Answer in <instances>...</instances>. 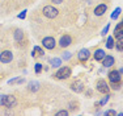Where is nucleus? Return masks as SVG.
Returning <instances> with one entry per match:
<instances>
[{"mask_svg":"<svg viewBox=\"0 0 123 116\" xmlns=\"http://www.w3.org/2000/svg\"><path fill=\"white\" fill-rule=\"evenodd\" d=\"M121 12H122V9H121L119 7L115 8V9H114V12L111 13V19H113V20H117V19H118V16L121 15Z\"/></svg>","mask_w":123,"mask_h":116,"instance_id":"19","label":"nucleus"},{"mask_svg":"<svg viewBox=\"0 0 123 116\" xmlns=\"http://www.w3.org/2000/svg\"><path fill=\"white\" fill-rule=\"evenodd\" d=\"M17 104V99L13 95H0V106L7 107V108H13Z\"/></svg>","mask_w":123,"mask_h":116,"instance_id":"1","label":"nucleus"},{"mask_svg":"<svg viewBox=\"0 0 123 116\" xmlns=\"http://www.w3.org/2000/svg\"><path fill=\"white\" fill-rule=\"evenodd\" d=\"M105 12H107V5L106 4H98L94 8V15L96 16H102L105 15Z\"/></svg>","mask_w":123,"mask_h":116,"instance_id":"11","label":"nucleus"},{"mask_svg":"<svg viewBox=\"0 0 123 116\" xmlns=\"http://www.w3.org/2000/svg\"><path fill=\"white\" fill-rule=\"evenodd\" d=\"M34 71H36L37 74H39L41 71H42V63H36V66H34Z\"/></svg>","mask_w":123,"mask_h":116,"instance_id":"24","label":"nucleus"},{"mask_svg":"<svg viewBox=\"0 0 123 116\" xmlns=\"http://www.w3.org/2000/svg\"><path fill=\"white\" fill-rule=\"evenodd\" d=\"M105 45H106L107 49H113L114 47V38L113 37H107V41H106Z\"/></svg>","mask_w":123,"mask_h":116,"instance_id":"20","label":"nucleus"},{"mask_svg":"<svg viewBox=\"0 0 123 116\" xmlns=\"http://www.w3.org/2000/svg\"><path fill=\"white\" fill-rule=\"evenodd\" d=\"M28 88H29V91H31V93H37V91L39 90V82H37V81L29 82Z\"/></svg>","mask_w":123,"mask_h":116,"instance_id":"13","label":"nucleus"},{"mask_svg":"<svg viewBox=\"0 0 123 116\" xmlns=\"http://www.w3.org/2000/svg\"><path fill=\"white\" fill-rule=\"evenodd\" d=\"M25 17H26V11L21 12V13L18 15V19H25Z\"/></svg>","mask_w":123,"mask_h":116,"instance_id":"29","label":"nucleus"},{"mask_svg":"<svg viewBox=\"0 0 123 116\" xmlns=\"http://www.w3.org/2000/svg\"><path fill=\"white\" fill-rule=\"evenodd\" d=\"M72 71H71V67L68 66H63V67H59L58 71L55 73V78L56 79H68L69 77H71Z\"/></svg>","mask_w":123,"mask_h":116,"instance_id":"2","label":"nucleus"},{"mask_svg":"<svg viewBox=\"0 0 123 116\" xmlns=\"http://www.w3.org/2000/svg\"><path fill=\"white\" fill-rule=\"evenodd\" d=\"M55 45H56V41H55L54 37H45L42 40V46L47 50L55 49Z\"/></svg>","mask_w":123,"mask_h":116,"instance_id":"5","label":"nucleus"},{"mask_svg":"<svg viewBox=\"0 0 123 116\" xmlns=\"http://www.w3.org/2000/svg\"><path fill=\"white\" fill-rule=\"evenodd\" d=\"M109 28H110V24H109V23H107V25H106V26H105V28H104V29H102V32H101V34H102V36H106V34H107V32H109Z\"/></svg>","mask_w":123,"mask_h":116,"instance_id":"25","label":"nucleus"},{"mask_svg":"<svg viewBox=\"0 0 123 116\" xmlns=\"http://www.w3.org/2000/svg\"><path fill=\"white\" fill-rule=\"evenodd\" d=\"M96 88H97L98 93L105 94V95L110 93V86L107 85V82L104 81V79H99V81H97V83H96Z\"/></svg>","mask_w":123,"mask_h":116,"instance_id":"4","label":"nucleus"},{"mask_svg":"<svg viewBox=\"0 0 123 116\" xmlns=\"http://www.w3.org/2000/svg\"><path fill=\"white\" fill-rule=\"evenodd\" d=\"M89 57H90V52L86 49V47L79 50V53H77V59H79L80 62H86L88 59H89Z\"/></svg>","mask_w":123,"mask_h":116,"instance_id":"8","label":"nucleus"},{"mask_svg":"<svg viewBox=\"0 0 123 116\" xmlns=\"http://www.w3.org/2000/svg\"><path fill=\"white\" fill-rule=\"evenodd\" d=\"M51 3H54V4H60V3H63V0H51Z\"/></svg>","mask_w":123,"mask_h":116,"instance_id":"30","label":"nucleus"},{"mask_svg":"<svg viewBox=\"0 0 123 116\" xmlns=\"http://www.w3.org/2000/svg\"><path fill=\"white\" fill-rule=\"evenodd\" d=\"M121 82L119 83H111V88H113V90H119V88H121Z\"/></svg>","mask_w":123,"mask_h":116,"instance_id":"26","label":"nucleus"},{"mask_svg":"<svg viewBox=\"0 0 123 116\" xmlns=\"http://www.w3.org/2000/svg\"><path fill=\"white\" fill-rule=\"evenodd\" d=\"M72 44V37L69 34H64V36H62L60 37V40H59V46L60 47H68L69 45Z\"/></svg>","mask_w":123,"mask_h":116,"instance_id":"9","label":"nucleus"},{"mask_svg":"<svg viewBox=\"0 0 123 116\" xmlns=\"http://www.w3.org/2000/svg\"><path fill=\"white\" fill-rule=\"evenodd\" d=\"M105 115H111V116H117L118 114H117V112L114 111V109H109V111H106V112H105Z\"/></svg>","mask_w":123,"mask_h":116,"instance_id":"27","label":"nucleus"},{"mask_svg":"<svg viewBox=\"0 0 123 116\" xmlns=\"http://www.w3.org/2000/svg\"><path fill=\"white\" fill-rule=\"evenodd\" d=\"M42 12L47 19H55V17L59 15V11H58L55 7H52V5H46V7H43Z\"/></svg>","mask_w":123,"mask_h":116,"instance_id":"3","label":"nucleus"},{"mask_svg":"<svg viewBox=\"0 0 123 116\" xmlns=\"http://www.w3.org/2000/svg\"><path fill=\"white\" fill-rule=\"evenodd\" d=\"M107 78H109L110 83H119L121 82V73L119 70H111L109 74H107Z\"/></svg>","mask_w":123,"mask_h":116,"instance_id":"7","label":"nucleus"},{"mask_svg":"<svg viewBox=\"0 0 123 116\" xmlns=\"http://www.w3.org/2000/svg\"><path fill=\"white\" fill-rule=\"evenodd\" d=\"M71 57H72V53H69V52H64L63 54H62V59H64V61L71 59Z\"/></svg>","mask_w":123,"mask_h":116,"instance_id":"22","label":"nucleus"},{"mask_svg":"<svg viewBox=\"0 0 123 116\" xmlns=\"http://www.w3.org/2000/svg\"><path fill=\"white\" fill-rule=\"evenodd\" d=\"M115 63V59H114L113 55H105L104 59H102V66L104 67H111Z\"/></svg>","mask_w":123,"mask_h":116,"instance_id":"10","label":"nucleus"},{"mask_svg":"<svg viewBox=\"0 0 123 116\" xmlns=\"http://www.w3.org/2000/svg\"><path fill=\"white\" fill-rule=\"evenodd\" d=\"M43 54H45V52H43L42 47H39V46H34L33 52H31V55H33V57H42Z\"/></svg>","mask_w":123,"mask_h":116,"instance_id":"16","label":"nucleus"},{"mask_svg":"<svg viewBox=\"0 0 123 116\" xmlns=\"http://www.w3.org/2000/svg\"><path fill=\"white\" fill-rule=\"evenodd\" d=\"M119 73H122V74H123V69H121V70H119Z\"/></svg>","mask_w":123,"mask_h":116,"instance_id":"31","label":"nucleus"},{"mask_svg":"<svg viewBox=\"0 0 123 116\" xmlns=\"http://www.w3.org/2000/svg\"><path fill=\"white\" fill-rule=\"evenodd\" d=\"M105 55H106V54H105V50H102V49H97V50L94 52V54H93V57H94L96 61H102Z\"/></svg>","mask_w":123,"mask_h":116,"instance_id":"14","label":"nucleus"},{"mask_svg":"<svg viewBox=\"0 0 123 116\" xmlns=\"http://www.w3.org/2000/svg\"><path fill=\"white\" fill-rule=\"evenodd\" d=\"M109 99H110V95H109V94H106V96H105L104 99H102L101 102L98 103V104H96V106H105L107 102H109Z\"/></svg>","mask_w":123,"mask_h":116,"instance_id":"23","label":"nucleus"},{"mask_svg":"<svg viewBox=\"0 0 123 116\" xmlns=\"http://www.w3.org/2000/svg\"><path fill=\"white\" fill-rule=\"evenodd\" d=\"M71 90L79 94V93H81V91L84 90V85H83L80 81H75V82L71 85Z\"/></svg>","mask_w":123,"mask_h":116,"instance_id":"12","label":"nucleus"},{"mask_svg":"<svg viewBox=\"0 0 123 116\" xmlns=\"http://www.w3.org/2000/svg\"><path fill=\"white\" fill-rule=\"evenodd\" d=\"M12 59H13V54L9 50H4V52L0 53V62L1 63H9V62H12Z\"/></svg>","mask_w":123,"mask_h":116,"instance_id":"6","label":"nucleus"},{"mask_svg":"<svg viewBox=\"0 0 123 116\" xmlns=\"http://www.w3.org/2000/svg\"><path fill=\"white\" fill-rule=\"evenodd\" d=\"M114 37H115L117 40H123V28L114 31Z\"/></svg>","mask_w":123,"mask_h":116,"instance_id":"18","label":"nucleus"},{"mask_svg":"<svg viewBox=\"0 0 123 116\" xmlns=\"http://www.w3.org/2000/svg\"><path fill=\"white\" fill-rule=\"evenodd\" d=\"M50 65H51V67H60L62 65V59L60 58H51L50 59Z\"/></svg>","mask_w":123,"mask_h":116,"instance_id":"17","label":"nucleus"},{"mask_svg":"<svg viewBox=\"0 0 123 116\" xmlns=\"http://www.w3.org/2000/svg\"><path fill=\"white\" fill-rule=\"evenodd\" d=\"M118 52H123V40H118V42H117V45H114Z\"/></svg>","mask_w":123,"mask_h":116,"instance_id":"21","label":"nucleus"},{"mask_svg":"<svg viewBox=\"0 0 123 116\" xmlns=\"http://www.w3.org/2000/svg\"><path fill=\"white\" fill-rule=\"evenodd\" d=\"M13 37H14V40H16L17 42H21V41L24 40V32H22L21 29H16L14 33H13Z\"/></svg>","mask_w":123,"mask_h":116,"instance_id":"15","label":"nucleus"},{"mask_svg":"<svg viewBox=\"0 0 123 116\" xmlns=\"http://www.w3.org/2000/svg\"><path fill=\"white\" fill-rule=\"evenodd\" d=\"M56 115L58 116H67V115H68V111H67V109H66V111H59Z\"/></svg>","mask_w":123,"mask_h":116,"instance_id":"28","label":"nucleus"},{"mask_svg":"<svg viewBox=\"0 0 123 116\" xmlns=\"http://www.w3.org/2000/svg\"><path fill=\"white\" fill-rule=\"evenodd\" d=\"M122 23H123V20H122Z\"/></svg>","mask_w":123,"mask_h":116,"instance_id":"32","label":"nucleus"}]
</instances>
